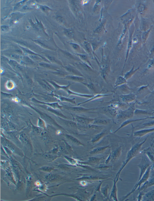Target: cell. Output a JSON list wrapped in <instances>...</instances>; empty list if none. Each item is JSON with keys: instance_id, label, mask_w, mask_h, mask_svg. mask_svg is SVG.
I'll return each mask as SVG.
<instances>
[{"instance_id": "obj_12", "label": "cell", "mask_w": 154, "mask_h": 201, "mask_svg": "<svg viewBox=\"0 0 154 201\" xmlns=\"http://www.w3.org/2000/svg\"><path fill=\"white\" fill-rule=\"evenodd\" d=\"M67 91L69 95H75V96L81 97L88 98H89V99L92 98L94 95H93L84 94L77 93V92H73L72 91L70 90L69 89L67 90Z\"/></svg>"}, {"instance_id": "obj_15", "label": "cell", "mask_w": 154, "mask_h": 201, "mask_svg": "<svg viewBox=\"0 0 154 201\" xmlns=\"http://www.w3.org/2000/svg\"><path fill=\"white\" fill-rule=\"evenodd\" d=\"M126 80L124 78L122 77V76H119L118 77L116 81L114 87L116 88L121 86L123 84L126 83Z\"/></svg>"}, {"instance_id": "obj_10", "label": "cell", "mask_w": 154, "mask_h": 201, "mask_svg": "<svg viewBox=\"0 0 154 201\" xmlns=\"http://www.w3.org/2000/svg\"><path fill=\"white\" fill-rule=\"evenodd\" d=\"M67 78L70 80L75 82L82 83L85 82V79L83 77L75 76V75H69L67 77Z\"/></svg>"}, {"instance_id": "obj_5", "label": "cell", "mask_w": 154, "mask_h": 201, "mask_svg": "<svg viewBox=\"0 0 154 201\" xmlns=\"http://www.w3.org/2000/svg\"><path fill=\"white\" fill-rule=\"evenodd\" d=\"M103 108H86L83 107L79 106H70L67 108V109L70 110L72 112L77 114L85 113L92 112V111L99 109H102Z\"/></svg>"}, {"instance_id": "obj_25", "label": "cell", "mask_w": 154, "mask_h": 201, "mask_svg": "<svg viewBox=\"0 0 154 201\" xmlns=\"http://www.w3.org/2000/svg\"><path fill=\"white\" fill-rule=\"evenodd\" d=\"M65 34L67 37H72L73 33L71 30H69L65 29L64 30Z\"/></svg>"}, {"instance_id": "obj_8", "label": "cell", "mask_w": 154, "mask_h": 201, "mask_svg": "<svg viewBox=\"0 0 154 201\" xmlns=\"http://www.w3.org/2000/svg\"><path fill=\"white\" fill-rule=\"evenodd\" d=\"M154 131V128L147 129H143L136 131L134 133V135L135 136L142 137Z\"/></svg>"}, {"instance_id": "obj_4", "label": "cell", "mask_w": 154, "mask_h": 201, "mask_svg": "<svg viewBox=\"0 0 154 201\" xmlns=\"http://www.w3.org/2000/svg\"><path fill=\"white\" fill-rule=\"evenodd\" d=\"M151 167H152V166H150L148 167L146 171L145 172L143 176H142L141 178L139 181H137V183H136V184L135 185L133 189H132L131 191L130 192V193H129L126 196H125L124 197V198H126L128 196H130L132 193H133L134 192L136 191L138 187V190H139L141 187V185L142 183H144L145 182L148 180V179H149L150 174Z\"/></svg>"}, {"instance_id": "obj_31", "label": "cell", "mask_w": 154, "mask_h": 201, "mask_svg": "<svg viewBox=\"0 0 154 201\" xmlns=\"http://www.w3.org/2000/svg\"><path fill=\"white\" fill-rule=\"evenodd\" d=\"M34 41L36 43H38V44L41 45V46H43L44 47H47V45L45 44H44V43L41 42V41H39L38 40H35Z\"/></svg>"}, {"instance_id": "obj_26", "label": "cell", "mask_w": 154, "mask_h": 201, "mask_svg": "<svg viewBox=\"0 0 154 201\" xmlns=\"http://www.w3.org/2000/svg\"><path fill=\"white\" fill-rule=\"evenodd\" d=\"M145 191H140L139 194L137 197L138 201H140L142 200V198L145 194Z\"/></svg>"}, {"instance_id": "obj_24", "label": "cell", "mask_w": 154, "mask_h": 201, "mask_svg": "<svg viewBox=\"0 0 154 201\" xmlns=\"http://www.w3.org/2000/svg\"><path fill=\"white\" fill-rule=\"evenodd\" d=\"M147 156L149 157L150 160L154 163V154L151 151H148L146 153Z\"/></svg>"}, {"instance_id": "obj_6", "label": "cell", "mask_w": 154, "mask_h": 201, "mask_svg": "<svg viewBox=\"0 0 154 201\" xmlns=\"http://www.w3.org/2000/svg\"><path fill=\"white\" fill-rule=\"evenodd\" d=\"M75 119L79 124L82 125H89L92 123H93L96 118L83 117H82L76 116Z\"/></svg>"}, {"instance_id": "obj_34", "label": "cell", "mask_w": 154, "mask_h": 201, "mask_svg": "<svg viewBox=\"0 0 154 201\" xmlns=\"http://www.w3.org/2000/svg\"><path fill=\"white\" fill-rule=\"evenodd\" d=\"M24 1H22V2H20L19 4H17V5L16 6V7H17H17L21 5V4H22L24 2Z\"/></svg>"}, {"instance_id": "obj_20", "label": "cell", "mask_w": 154, "mask_h": 201, "mask_svg": "<svg viewBox=\"0 0 154 201\" xmlns=\"http://www.w3.org/2000/svg\"><path fill=\"white\" fill-rule=\"evenodd\" d=\"M116 192H117V189L116 185V183L115 182L110 195L111 197L113 198L114 200H117Z\"/></svg>"}, {"instance_id": "obj_35", "label": "cell", "mask_w": 154, "mask_h": 201, "mask_svg": "<svg viewBox=\"0 0 154 201\" xmlns=\"http://www.w3.org/2000/svg\"><path fill=\"white\" fill-rule=\"evenodd\" d=\"M154 144V138L152 140V141H151V146H152V145H153Z\"/></svg>"}, {"instance_id": "obj_19", "label": "cell", "mask_w": 154, "mask_h": 201, "mask_svg": "<svg viewBox=\"0 0 154 201\" xmlns=\"http://www.w3.org/2000/svg\"><path fill=\"white\" fill-rule=\"evenodd\" d=\"M81 83L86 87L90 91L96 93L95 87L93 84L87 83L85 82H82Z\"/></svg>"}, {"instance_id": "obj_32", "label": "cell", "mask_w": 154, "mask_h": 201, "mask_svg": "<svg viewBox=\"0 0 154 201\" xmlns=\"http://www.w3.org/2000/svg\"><path fill=\"white\" fill-rule=\"evenodd\" d=\"M42 9L43 11H47L50 10V8L47 7L42 6Z\"/></svg>"}, {"instance_id": "obj_16", "label": "cell", "mask_w": 154, "mask_h": 201, "mask_svg": "<svg viewBox=\"0 0 154 201\" xmlns=\"http://www.w3.org/2000/svg\"><path fill=\"white\" fill-rule=\"evenodd\" d=\"M108 121L106 120L96 118L93 124L95 125H106Z\"/></svg>"}, {"instance_id": "obj_23", "label": "cell", "mask_w": 154, "mask_h": 201, "mask_svg": "<svg viewBox=\"0 0 154 201\" xmlns=\"http://www.w3.org/2000/svg\"><path fill=\"white\" fill-rule=\"evenodd\" d=\"M77 55L80 57V59H81L82 60H83V61L87 62L89 64H90V66H91V65L90 64V62H89L87 56L86 55L79 54H77Z\"/></svg>"}, {"instance_id": "obj_18", "label": "cell", "mask_w": 154, "mask_h": 201, "mask_svg": "<svg viewBox=\"0 0 154 201\" xmlns=\"http://www.w3.org/2000/svg\"><path fill=\"white\" fill-rule=\"evenodd\" d=\"M105 133L103 132H102L96 134L92 139V142L93 143L97 142L100 140L105 135Z\"/></svg>"}, {"instance_id": "obj_17", "label": "cell", "mask_w": 154, "mask_h": 201, "mask_svg": "<svg viewBox=\"0 0 154 201\" xmlns=\"http://www.w3.org/2000/svg\"><path fill=\"white\" fill-rule=\"evenodd\" d=\"M67 137L68 139L71 141L72 142L74 143L75 144H77L78 145L83 146H84V144L82 143L79 141V140L77 139V138H74V137L72 136H71L69 135H67Z\"/></svg>"}, {"instance_id": "obj_22", "label": "cell", "mask_w": 154, "mask_h": 201, "mask_svg": "<svg viewBox=\"0 0 154 201\" xmlns=\"http://www.w3.org/2000/svg\"><path fill=\"white\" fill-rule=\"evenodd\" d=\"M121 151V147L116 149L114 151L112 152V157L113 158H115L117 157L120 155Z\"/></svg>"}, {"instance_id": "obj_28", "label": "cell", "mask_w": 154, "mask_h": 201, "mask_svg": "<svg viewBox=\"0 0 154 201\" xmlns=\"http://www.w3.org/2000/svg\"><path fill=\"white\" fill-rule=\"evenodd\" d=\"M57 21L58 22L62 24L65 23V20L64 19L61 17H59L57 18Z\"/></svg>"}, {"instance_id": "obj_1", "label": "cell", "mask_w": 154, "mask_h": 201, "mask_svg": "<svg viewBox=\"0 0 154 201\" xmlns=\"http://www.w3.org/2000/svg\"><path fill=\"white\" fill-rule=\"evenodd\" d=\"M147 139V138L145 139L143 141H142L141 142H139L135 144L128 152L127 155L126 160H125L124 163H123V165L122 166L120 170H119L118 172V173L117 176H116V177L117 176L116 180H118V178L119 177V175L120 174L121 171L126 166L127 163L134 157L136 156L142 145L146 141Z\"/></svg>"}, {"instance_id": "obj_29", "label": "cell", "mask_w": 154, "mask_h": 201, "mask_svg": "<svg viewBox=\"0 0 154 201\" xmlns=\"http://www.w3.org/2000/svg\"><path fill=\"white\" fill-rule=\"evenodd\" d=\"M9 27L7 26H1V30L2 32H5L8 30Z\"/></svg>"}, {"instance_id": "obj_14", "label": "cell", "mask_w": 154, "mask_h": 201, "mask_svg": "<svg viewBox=\"0 0 154 201\" xmlns=\"http://www.w3.org/2000/svg\"><path fill=\"white\" fill-rule=\"evenodd\" d=\"M110 147V145H109L105 146L98 147V148L95 149H94L91 151L90 153L91 154H99V153L103 152V151H104L106 149L109 148Z\"/></svg>"}, {"instance_id": "obj_21", "label": "cell", "mask_w": 154, "mask_h": 201, "mask_svg": "<svg viewBox=\"0 0 154 201\" xmlns=\"http://www.w3.org/2000/svg\"><path fill=\"white\" fill-rule=\"evenodd\" d=\"M154 126V121H150V122L145 123L140 125L137 126L135 127L136 128H143V127H149Z\"/></svg>"}, {"instance_id": "obj_33", "label": "cell", "mask_w": 154, "mask_h": 201, "mask_svg": "<svg viewBox=\"0 0 154 201\" xmlns=\"http://www.w3.org/2000/svg\"><path fill=\"white\" fill-rule=\"evenodd\" d=\"M66 55L68 56L69 57L71 58L72 59H74V57L71 54H70V53H66Z\"/></svg>"}, {"instance_id": "obj_13", "label": "cell", "mask_w": 154, "mask_h": 201, "mask_svg": "<svg viewBox=\"0 0 154 201\" xmlns=\"http://www.w3.org/2000/svg\"><path fill=\"white\" fill-rule=\"evenodd\" d=\"M143 197V201L154 200V189L145 194Z\"/></svg>"}, {"instance_id": "obj_9", "label": "cell", "mask_w": 154, "mask_h": 201, "mask_svg": "<svg viewBox=\"0 0 154 201\" xmlns=\"http://www.w3.org/2000/svg\"><path fill=\"white\" fill-rule=\"evenodd\" d=\"M154 185V177L150 179L149 180H147L144 183V185L141 187H140L139 190L140 191H145L150 186Z\"/></svg>"}, {"instance_id": "obj_7", "label": "cell", "mask_w": 154, "mask_h": 201, "mask_svg": "<svg viewBox=\"0 0 154 201\" xmlns=\"http://www.w3.org/2000/svg\"><path fill=\"white\" fill-rule=\"evenodd\" d=\"M119 97L122 102L125 103L132 102L136 99V95L133 94L121 95L119 96Z\"/></svg>"}, {"instance_id": "obj_3", "label": "cell", "mask_w": 154, "mask_h": 201, "mask_svg": "<svg viewBox=\"0 0 154 201\" xmlns=\"http://www.w3.org/2000/svg\"><path fill=\"white\" fill-rule=\"evenodd\" d=\"M151 161L147 155L142 156L140 163L138 165L140 169V174L138 181L140 180L149 166H151Z\"/></svg>"}, {"instance_id": "obj_2", "label": "cell", "mask_w": 154, "mask_h": 201, "mask_svg": "<svg viewBox=\"0 0 154 201\" xmlns=\"http://www.w3.org/2000/svg\"><path fill=\"white\" fill-rule=\"evenodd\" d=\"M134 109L131 107L125 110H119L116 112V116L118 119L126 120L133 117L135 112Z\"/></svg>"}, {"instance_id": "obj_27", "label": "cell", "mask_w": 154, "mask_h": 201, "mask_svg": "<svg viewBox=\"0 0 154 201\" xmlns=\"http://www.w3.org/2000/svg\"><path fill=\"white\" fill-rule=\"evenodd\" d=\"M71 44L72 47L75 50H80V47L79 45L73 43H71Z\"/></svg>"}, {"instance_id": "obj_11", "label": "cell", "mask_w": 154, "mask_h": 201, "mask_svg": "<svg viewBox=\"0 0 154 201\" xmlns=\"http://www.w3.org/2000/svg\"><path fill=\"white\" fill-rule=\"evenodd\" d=\"M112 95V94H109V95H104V94H96L95 95H94L93 97H92V98H90V99H88V100L86 101H84V102H83L80 103L78 104L77 106H80V105L82 104H83L86 103L90 102V101L94 100L95 99H99V98H103V97H106L108 96H110V95Z\"/></svg>"}, {"instance_id": "obj_30", "label": "cell", "mask_w": 154, "mask_h": 201, "mask_svg": "<svg viewBox=\"0 0 154 201\" xmlns=\"http://www.w3.org/2000/svg\"><path fill=\"white\" fill-rule=\"evenodd\" d=\"M84 46L86 50H87L90 53V47L88 43L86 42L85 43Z\"/></svg>"}]
</instances>
